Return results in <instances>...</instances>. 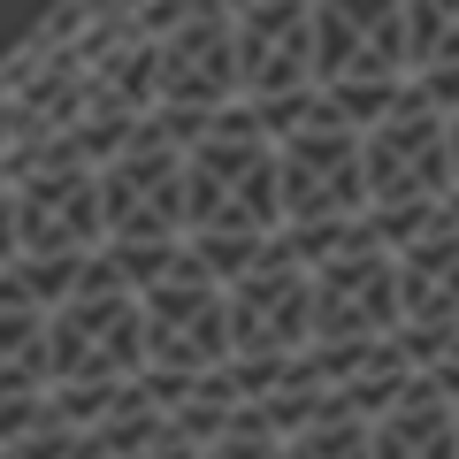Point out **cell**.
<instances>
[{
    "mask_svg": "<svg viewBox=\"0 0 459 459\" xmlns=\"http://www.w3.org/2000/svg\"><path fill=\"white\" fill-rule=\"evenodd\" d=\"M184 230L214 276H238L268 238H283L276 131L253 108H222L184 138Z\"/></svg>",
    "mask_w": 459,
    "mask_h": 459,
    "instance_id": "obj_1",
    "label": "cell"
},
{
    "mask_svg": "<svg viewBox=\"0 0 459 459\" xmlns=\"http://www.w3.org/2000/svg\"><path fill=\"white\" fill-rule=\"evenodd\" d=\"M100 253L123 276H146L192 246L184 230V131L169 115L138 123L115 153H100Z\"/></svg>",
    "mask_w": 459,
    "mask_h": 459,
    "instance_id": "obj_2",
    "label": "cell"
},
{
    "mask_svg": "<svg viewBox=\"0 0 459 459\" xmlns=\"http://www.w3.org/2000/svg\"><path fill=\"white\" fill-rule=\"evenodd\" d=\"M276 131V192L291 238H329L344 222H368V177H360V123L337 115L322 92L253 108Z\"/></svg>",
    "mask_w": 459,
    "mask_h": 459,
    "instance_id": "obj_3",
    "label": "cell"
},
{
    "mask_svg": "<svg viewBox=\"0 0 459 459\" xmlns=\"http://www.w3.org/2000/svg\"><path fill=\"white\" fill-rule=\"evenodd\" d=\"M47 299V383H131L146 376V329H138V283L92 253L69 268Z\"/></svg>",
    "mask_w": 459,
    "mask_h": 459,
    "instance_id": "obj_4",
    "label": "cell"
},
{
    "mask_svg": "<svg viewBox=\"0 0 459 459\" xmlns=\"http://www.w3.org/2000/svg\"><path fill=\"white\" fill-rule=\"evenodd\" d=\"M360 177H368V222L383 238L452 207V131L421 84H406L383 115L360 123Z\"/></svg>",
    "mask_w": 459,
    "mask_h": 459,
    "instance_id": "obj_5",
    "label": "cell"
},
{
    "mask_svg": "<svg viewBox=\"0 0 459 459\" xmlns=\"http://www.w3.org/2000/svg\"><path fill=\"white\" fill-rule=\"evenodd\" d=\"M222 299H230V368H238L246 398L314 352V268L291 238H268L238 276H222Z\"/></svg>",
    "mask_w": 459,
    "mask_h": 459,
    "instance_id": "obj_6",
    "label": "cell"
},
{
    "mask_svg": "<svg viewBox=\"0 0 459 459\" xmlns=\"http://www.w3.org/2000/svg\"><path fill=\"white\" fill-rule=\"evenodd\" d=\"M413 84L406 0H314V92L368 123Z\"/></svg>",
    "mask_w": 459,
    "mask_h": 459,
    "instance_id": "obj_7",
    "label": "cell"
},
{
    "mask_svg": "<svg viewBox=\"0 0 459 459\" xmlns=\"http://www.w3.org/2000/svg\"><path fill=\"white\" fill-rule=\"evenodd\" d=\"M138 283V329H146V376L169 383H207L230 368V299L222 276L199 261L192 246L146 268Z\"/></svg>",
    "mask_w": 459,
    "mask_h": 459,
    "instance_id": "obj_8",
    "label": "cell"
},
{
    "mask_svg": "<svg viewBox=\"0 0 459 459\" xmlns=\"http://www.w3.org/2000/svg\"><path fill=\"white\" fill-rule=\"evenodd\" d=\"M291 246L314 268V344L398 337V268H391V246H383L376 222H344L329 238H291Z\"/></svg>",
    "mask_w": 459,
    "mask_h": 459,
    "instance_id": "obj_9",
    "label": "cell"
},
{
    "mask_svg": "<svg viewBox=\"0 0 459 459\" xmlns=\"http://www.w3.org/2000/svg\"><path fill=\"white\" fill-rule=\"evenodd\" d=\"M153 100L184 138L222 108H246L238 84V23L222 0H192L169 23H153Z\"/></svg>",
    "mask_w": 459,
    "mask_h": 459,
    "instance_id": "obj_10",
    "label": "cell"
},
{
    "mask_svg": "<svg viewBox=\"0 0 459 459\" xmlns=\"http://www.w3.org/2000/svg\"><path fill=\"white\" fill-rule=\"evenodd\" d=\"M398 268V344L413 352V368L459 329V214H429V222L383 238Z\"/></svg>",
    "mask_w": 459,
    "mask_h": 459,
    "instance_id": "obj_11",
    "label": "cell"
},
{
    "mask_svg": "<svg viewBox=\"0 0 459 459\" xmlns=\"http://www.w3.org/2000/svg\"><path fill=\"white\" fill-rule=\"evenodd\" d=\"M238 23L246 108H283L314 92V0H222Z\"/></svg>",
    "mask_w": 459,
    "mask_h": 459,
    "instance_id": "obj_12",
    "label": "cell"
},
{
    "mask_svg": "<svg viewBox=\"0 0 459 459\" xmlns=\"http://www.w3.org/2000/svg\"><path fill=\"white\" fill-rule=\"evenodd\" d=\"M368 429H376V459H459V398L429 376H413L383 413H368Z\"/></svg>",
    "mask_w": 459,
    "mask_h": 459,
    "instance_id": "obj_13",
    "label": "cell"
},
{
    "mask_svg": "<svg viewBox=\"0 0 459 459\" xmlns=\"http://www.w3.org/2000/svg\"><path fill=\"white\" fill-rule=\"evenodd\" d=\"M406 62H413V84L452 115L459 108V0H406Z\"/></svg>",
    "mask_w": 459,
    "mask_h": 459,
    "instance_id": "obj_14",
    "label": "cell"
},
{
    "mask_svg": "<svg viewBox=\"0 0 459 459\" xmlns=\"http://www.w3.org/2000/svg\"><path fill=\"white\" fill-rule=\"evenodd\" d=\"M283 459H376V429L352 406H322L314 421L283 429Z\"/></svg>",
    "mask_w": 459,
    "mask_h": 459,
    "instance_id": "obj_15",
    "label": "cell"
},
{
    "mask_svg": "<svg viewBox=\"0 0 459 459\" xmlns=\"http://www.w3.org/2000/svg\"><path fill=\"white\" fill-rule=\"evenodd\" d=\"M199 459H283V429L268 421L261 406H238L207 444H199Z\"/></svg>",
    "mask_w": 459,
    "mask_h": 459,
    "instance_id": "obj_16",
    "label": "cell"
},
{
    "mask_svg": "<svg viewBox=\"0 0 459 459\" xmlns=\"http://www.w3.org/2000/svg\"><path fill=\"white\" fill-rule=\"evenodd\" d=\"M131 459H199V444H192V437H177V429H161V437H153V444H138Z\"/></svg>",
    "mask_w": 459,
    "mask_h": 459,
    "instance_id": "obj_17",
    "label": "cell"
},
{
    "mask_svg": "<svg viewBox=\"0 0 459 459\" xmlns=\"http://www.w3.org/2000/svg\"><path fill=\"white\" fill-rule=\"evenodd\" d=\"M444 131H452V214H459V108L444 115Z\"/></svg>",
    "mask_w": 459,
    "mask_h": 459,
    "instance_id": "obj_18",
    "label": "cell"
},
{
    "mask_svg": "<svg viewBox=\"0 0 459 459\" xmlns=\"http://www.w3.org/2000/svg\"><path fill=\"white\" fill-rule=\"evenodd\" d=\"M77 429H84V421H77ZM62 459H115V452H100V444H92V437H77V444H69V452H62Z\"/></svg>",
    "mask_w": 459,
    "mask_h": 459,
    "instance_id": "obj_19",
    "label": "cell"
}]
</instances>
